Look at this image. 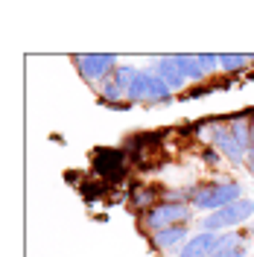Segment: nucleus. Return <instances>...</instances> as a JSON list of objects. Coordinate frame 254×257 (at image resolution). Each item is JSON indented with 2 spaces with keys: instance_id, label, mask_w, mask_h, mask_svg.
Instances as JSON below:
<instances>
[{
  "instance_id": "4",
  "label": "nucleus",
  "mask_w": 254,
  "mask_h": 257,
  "mask_svg": "<svg viewBox=\"0 0 254 257\" xmlns=\"http://www.w3.org/2000/svg\"><path fill=\"white\" fill-rule=\"evenodd\" d=\"M190 219V208L184 202H164L155 205L152 210H146V225L152 231H164V228H173V225H184Z\"/></svg>"
},
{
  "instance_id": "5",
  "label": "nucleus",
  "mask_w": 254,
  "mask_h": 257,
  "mask_svg": "<svg viewBox=\"0 0 254 257\" xmlns=\"http://www.w3.org/2000/svg\"><path fill=\"white\" fill-rule=\"evenodd\" d=\"M94 170L105 181L117 184L126 176V152L123 149H96L94 152Z\"/></svg>"
},
{
  "instance_id": "6",
  "label": "nucleus",
  "mask_w": 254,
  "mask_h": 257,
  "mask_svg": "<svg viewBox=\"0 0 254 257\" xmlns=\"http://www.w3.org/2000/svg\"><path fill=\"white\" fill-rule=\"evenodd\" d=\"M76 67L85 79H108L117 70V59L111 53H85L76 56Z\"/></svg>"
},
{
  "instance_id": "11",
  "label": "nucleus",
  "mask_w": 254,
  "mask_h": 257,
  "mask_svg": "<svg viewBox=\"0 0 254 257\" xmlns=\"http://www.w3.org/2000/svg\"><path fill=\"white\" fill-rule=\"evenodd\" d=\"M248 62H251V56H228V53L219 56V67H222L225 73H237V70H242Z\"/></svg>"
},
{
  "instance_id": "8",
  "label": "nucleus",
  "mask_w": 254,
  "mask_h": 257,
  "mask_svg": "<svg viewBox=\"0 0 254 257\" xmlns=\"http://www.w3.org/2000/svg\"><path fill=\"white\" fill-rule=\"evenodd\" d=\"M216 245H219V234H213V231H202V234L190 237V240L181 245L178 257H210L213 251H216Z\"/></svg>"
},
{
  "instance_id": "2",
  "label": "nucleus",
  "mask_w": 254,
  "mask_h": 257,
  "mask_svg": "<svg viewBox=\"0 0 254 257\" xmlns=\"http://www.w3.org/2000/svg\"><path fill=\"white\" fill-rule=\"evenodd\" d=\"M170 88L164 85V79H161L155 70H138V76H135V82L129 85V102H135V99H146V102H167L170 99Z\"/></svg>"
},
{
  "instance_id": "3",
  "label": "nucleus",
  "mask_w": 254,
  "mask_h": 257,
  "mask_svg": "<svg viewBox=\"0 0 254 257\" xmlns=\"http://www.w3.org/2000/svg\"><path fill=\"white\" fill-rule=\"evenodd\" d=\"M254 213V202L251 199H239L234 205H225V208L213 210L210 216L205 219V231H225V228H234V225L245 222L248 216Z\"/></svg>"
},
{
  "instance_id": "7",
  "label": "nucleus",
  "mask_w": 254,
  "mask_h": 257,
  "mask_svg": "<svg viewBox=\"0 0 254 257\" xmlns=\"http://www.w3.org/2000/svg\"><path fill=\"white\" fill-rule=\"evenodd\" d=\"M207 138H210V144L216 146L222 155H228L231 164H242V158H245V146L234 138V132H231L228 126H219V123H216V126H210Z\"/></svg>"
},
{
  "instance_id": "1",
  "label": "nucleus",
  "mask_w": 254,
  "mask_h": 257,
  "mask_svg": "<svg viewBox=\"0 0 254 257\" xmlns=\"http://www.w3.org/2000/svg\"><path fill=\"white\" fill-rule=\"evenodd\" d=\"M190 199L196 208H205V210H219L225 205H234L239 202V184L237 181H210V184H199L193 187Z\"/></svg>"
},
{
  "instance_id": "9",
  "label": "nucleus",
  "mask_w": 254,
  "mask_h": 257,
  "mask_svg": "<svg viewBox=\"0 0 254 257\" xmlns=\"http://www.w3.org/2000/svg\"><path fill=\"white\" fill-rule=\"evenodd\" d=\"M155 73H158L161 79H164V85H167L170 91H178V88H184V82H187L184 70L175 64L173 56H164V59H158V62H155Z\"/></svg>"
},
{
  "instance_id": "10",
  "label": "nucleus",
  "mask_w": 254,
  "mask_h": 257,
  "mask_svg": "<svg viewBox=\"0 0 254 257\" xmlns=\"http://www.w3.org/2000/svg\"><path fill=\"white\" fill-rule=\"evenodd\" d=\"M155 245L158 248H175L181 242H187V228L184 225H173V228H164V231H155Z\"/></svg>"
},
{
  "instance_id": "12",
  "label": "nucleus",
  "mask_w": 254,
  "mask_h": 257,
  "mask_svg": "<svg viewBox=\"0 0 254 257\" xmlns=\"http://www.w3.org/2000/svg\"><path fill=\"white\" fill-rule=\"evenodd\" d=\"M202 158H205V164L216 167V164H219V152H216V149H202Z\"/></svg>"
}]
</instances>
